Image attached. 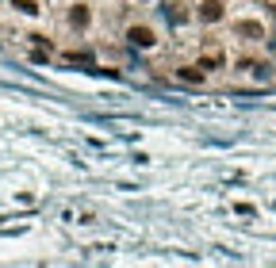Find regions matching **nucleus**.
<instances>
[{
    "mask_svg": "<svg viewBox=\"0 0 276 268\" xmlns=\"http://www.w3.org/2000/svg\"><path fill=\"white\" fill-rule=\"evenodd\" d=\"M130 43L134 46H154V31L150 27H130Z\"/></svg>",
    "mask_w": 276,
    "mask_h": 268,
    "instance_id": "1",
    "label": "nucleus"
},
{
    "mask_svg": "<svg viewBox=\"0 0 276 268\" xmlns=\"http://www.w3.org/2000/svg\"><path fill=\"white\" fill-rule=\"evenodd\" d=\"M199 16H203V19H207V23H215V19H219V16H223V4H219V0H207L203 8H199Z\"/></svg>",
    "mask_w": 276,
    "mask_h": 268,
    "instance_id": "2",
    "label": "nucleus"
},
{
    "mask_svg": "<svg viewBox=\"0 0 276 268\" xmlns=\"http://www.w3.org/2000/svg\"><path fill=\"white\" fill-rule=\"evenodd\" d=\"M181 81H188V85H199V81H203V73H199V69H181Z\"/></svg>",
    "mask_w": 276,
    "mask_h": 268,
    "instance_id": "3",
    "label": "nucleus"
},
{
    "mask_svg": "<svg viewBox=\"0 0 276 268\" xmlns=\"http://www.w3.org/2000/svg\"><path fill=\"white\" fill-rule=\"evenodd\" d=\"M238 31H242V35H250V39H261V23H242Z\"/></svg>",
    "mask_w": 276,
    "mask_h": 268,
    "instance_id": "4",
    "label": "nucleus"
},
{
    "mask_svg": "<svg viewBox=\"0 0 276 268\" xmlns=\"http://www.w3.org/2000/svg\"><path fill=\"white\" fill-rule=\"evenodd\" d=\"M219 61H223V54H207V58H203V69H215Z\"/></svg>",
    "mask_w": 276,
    "mask_h": 268,
    "instance_id": "5",
    "label": "nucleus"
}]
</instances>
